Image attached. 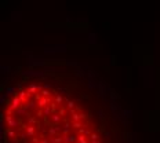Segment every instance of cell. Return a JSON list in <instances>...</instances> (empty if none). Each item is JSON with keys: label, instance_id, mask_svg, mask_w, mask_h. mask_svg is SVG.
Listing matches in <instances>:
<instances>
[{"label": "cell", "instance_id": "cell-1", "mask_svg": "<svg viewBox=\"0 0 160 143\" xmlns=\"http://www.w3.org/2000/svg\"><path fill=\"white\" fill-rule=\"evenodd\" d=\"M4 143H116L105 109L55 73L24 79L3 107Z\"/></svg>", "mask_w": 160, "mask_h": 143}]
</instances>
